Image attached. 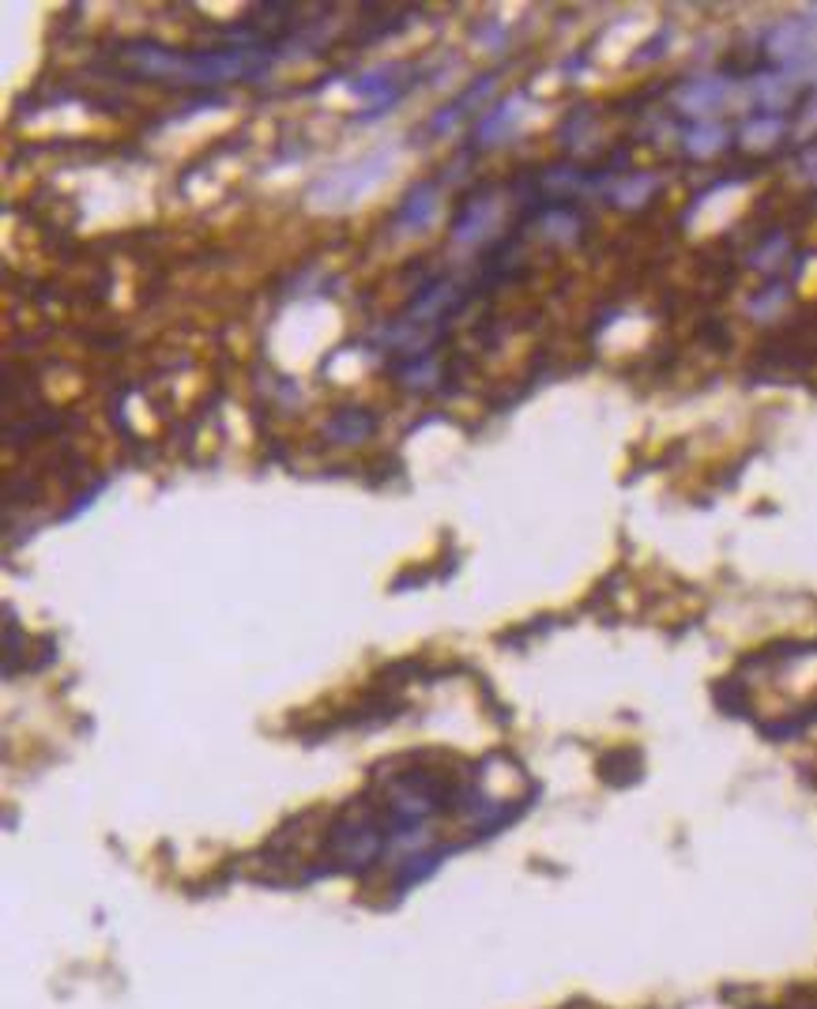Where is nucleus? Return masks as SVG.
<instances>
[{"label":"nucleus","mask_w":817,"mask_h":1009,"mask_svg":"<svg viewBox=\"0 0 817 1009\" xmlns=\"http://www.w3.org/2000/svg\"><path fill=\"white\" fill-rule=\"evenodd\" d=\"M719 99H724V83L701 80V83H690V88L682 91V110H712Z\"/></svg>","instance_id":"nucleus-1"},{"label":"nucleus","mask_w":817,"mask_h":1009,"mask_svg":"<svg viewBox=\"0 0 817 1009\" xmlns=\"http://www.w3.org/2000/svg\"><path fill=\"white\" fill-rule=\"evenodd\" d=\"M686 147L693 155H712L716 147H724V129L719 125H697L686 136Z\"/></svg>","instance_id":"nucleus-2"},{"label":"nucleus","mask_w":817,"mask_h":1009,"mask_svg":"<svg viewBox=\"0 0 817 1009\" xmlns=\"http://www.w3.org/2000/svg\"><path fill=\"white\" fill-rule=\"evenodd\" d=\"M430 215H433V193L430 188H418V193H411V200H407L404 218L407 223H415V226H422Z\"/></svg>","instance_id":"nucleus-3"}]
</instances>
